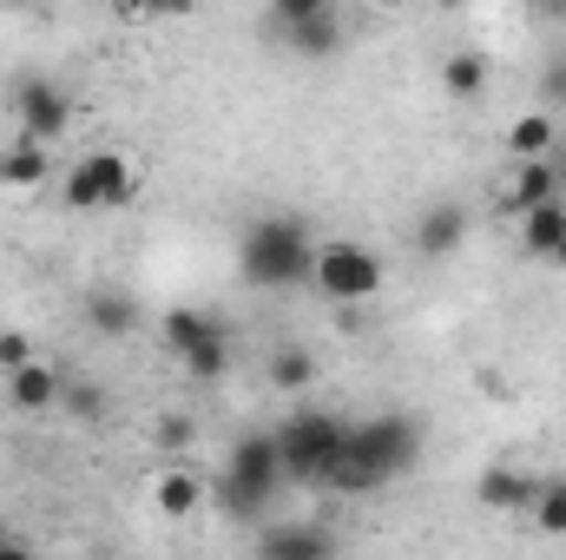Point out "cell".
I'll use <instances>...</instances> for the list:
<instances>
[{
    "mask_svg": "<svg viewBox=\"0 0 566 560\" xmlns=\"http://www.w3.org/2000/svg\"><path fill=\"white\" fill-rule=\"evenodd\" d=\"M382 258L369 251V245H356V238H329V245H316V290L329 297V303H343V310H363L376 290H382Z\"/></svg>",
    "mask_w": 566,
    "mask_h": 560,
    "instance_id": "obj_6",
    "label": "cell"
},
{
    "mask_svg": "<svg viewBox=\"0 0 566 560\" xmlns=\"http://www.w3.org/2000/svg\"><path fill=\"white\" fill-rule=\"evenodd\" d=\"M13 120H20L27 139L53 145L60 133H73V93L53 86V80H20L13 86Z\"/></svg>",
    "mask_w": 566,
    "mask_h": 560,
    "instance_id": "obj_9",
    "label": "cell"
},
{
    "mask_svg": "<svg viewBox=\"0 0 566 560\" xmlns=\"http://www.w3.org/2000/svg\"><path fill=\"white\" fill-rule=\"evenodd\" d=\"M133 191H139V172L126 165V152H86L60 185L66 211H126Z\"/></svg>",
    "mask_w": 566,
    "mask_h": 560,
    "instance_id": "obj_7",
    "label": "cell"
},
{
    "mask_svg": "<svg viewBox=\"0 0 566 560\" xmlns=\"http://www.w3.org/2000/svg\"><path fill=\"white\" fill-rule=\"evenodd\" d=\"M86 323H93L99 336H133L139 310H133V297H126V290H93V297H86Z\"/></svg>",
    "mask_w": 566,
    "mask_h": 560,
    "instance_id": "obj_19",
    "label": "cell"
},
{
    "mask_svg": "<svg viewBox=\"0 0 566 560\" xmlns=\"http://www.w3.org/2000/svg\"><path fill=\"white\" fill-rule=\"evenodd\" d=\"M165 343H171V356L185 363L191 383H218L231 370V330L211 310H191V303L165 310Z\"/></svg>",
    "mask_w": 566,
    "mask_h": 560,
    "instance_id": "obj_5",
    "label": "cell"
},
{
    "mask_svg": "<svg viewBox=\"0 0 566 560\" xmlns=\"http://www.w3.org/2000/svg\"><path fill=\"white\" fill-rule=\"evenodd\" d=\"M310 376H316V356H310V350H296V343H290V350L271 356V383H277V390H303Z\"/></svg>",
    "mask_w": 566,
    "mask_h": 560,
    "instance_id": "obj_23",
    "label": "cell"
},
{
    "mask_svg": "<svg viewBox=\"0 0 566 560\" xmlns=\"http://www.w3.org/2000/svg\"><path fill=\"white\" fill-rule=\"evenodd\" d=\"M547 106H566V53H554L547 73H541V113Z\"/></svg>",
    "mask_w": 566,
    "mask_h": 560,
    "instance_id": "obj_24",
    "label": "cell"
},
{
    "mask_svg": "<svg viewBox=\"0 0 566 560\" xmlns=\"http://www.w3.org/2000/svg\"><path fill=\"white\" fill-rule=\"evenodd\" d=\"M422 455V422L416 416H376V422H349V442L329 455V468L316 475V488L336 495H369L396 475H409Z\"/></svg>",
    "mask_w": 566,
    "mask_h": 560,
    "instance_id": "obj_1",
    "label": "cell"
},
{
    "mask_svg": "<svg viewBox=\"0 0 566 560\" xmlns=\"http://www.w3.org/2000/svg\"><path fill=\"white\" fill-rule=\"evenodd\" d=\"M60 403L73 409V422H106V396H99V383H86V376H66V383H60Z\"/></svg>",
    "mask_w": 566,
    "mask_h": 560,
    "instance_id": "obj_22",
    "label": "cell"
},
{
    "mask_svg": "<svg viewBox=\"0 0 566 560\" xmlns=\"http://www.w3.org/2000/svg\"><path fill=\"white\" fill-rule=\"evenodd\" d=\"M554 145H560L554 113H521V120L507 126V152H514V165H521V158H554Z\"/></svg>",
    "mask_w": 566,
    "mask_h": 560,
    "instance_id": "obj_16",
    "label": "cell"
},
{
    "mask_svg": "<svg viewBox=\"0 0 566 560\" xmlns=\"http://www.w3.org/2000/svg\"><path fill=\"white\" fill-rule=\"evenodd\" d=\"M461 238H468V211L461 205H428L422 225H416V251L422 258H454Z\"/></svg>",
    "mask_w": 566,
    "mask_h": 560,
    "instance_id": "obj_13",
    "label": "cell"
},
{
    "mask_svg": "<svg viewBox=\"0 0 566 560\" xmlns=\"http://www.w3.org/2000/svg\"><path fill=\"white\" fill-rule=\"evenodd\" d=\"M7 541H13V535H7V521H0V548H7Z\"/></svg>",
    "mask_w": 566,
    "mask_h": 560,
    "instance_id": "obj_30",
    "label": "cell"
},
{
    "mask_svg": "<svg viewBox=\"0 0 566 560\" xmlns=\"http://www.w3.org/2000/svg\"><path fill=\"white\" fill-rule=\"evenodd\" d=\"M60 383H66V376H60L53 363H27V370H13V376H7V403H13V409H27V416H40V409H53V403H60Z\"/></svg>",
    "mask_w": 566,
    "mask_h": 560,
    "instance_id": "obj_14",
    "label": "cell"
},
{
    "mask_svg": "<svg viewBox=\"0 0 566 560\" xmlns=\"http://www.w3.org/2000/svg\"><path fill=\"white\" fill-rule=\"evenodd\" d=\"M474 495H481V508H494V515H521V508H534L541 475H527V468H514V462H494V468H481Z\"/></svg>",
    "mask_w": 566,
    "mask_h": 560,
    "instance_id": "obj_11",
    "label": "cell"
},
{
    "mask_svg": "<svg viewBox=\"0 0 566 560\" xmlns=\"http://www.w3.org/2000/svg\"><path fill=\"white\" fill-rule=\"evenodd\" d=\"M238 278L251 290H290L316 278V245L296 218H258L238 245Z\"/></svg>",
    "mask_w": 566,
    "mask_h": 560,
    "instance_id": "obj_2",
    "label": "cell"
},
{
    "mask_svg": "<svg viewBox=\"0 0 566 560\" xmlns=\"http://www.w3.org/2000/svg\"><path fill=\"white\" fill-rule=\"evenodd\" d=\"M521 245L534 251V258H554L566 245V198H554V205H541V211H527L521 218Z\"/></svg>",
    "mask_w": 566,
    "mask_h": 560,
    "instance_id": "obj_18",
    "label": "cell"
},
{
    "mask_svg": "<svg viewBox=\"0 0 566 560\" xmlns=\"http://www.w3.org/2000/svg\"><path fill=\"white\" fill-rule=\"evenodd\" d=\"M271 27L283 33V46L303 53V60H329L343 46V13L323 7V0H277L271 7Z\"/></svg>",
    "mask_w": 566,
    "mask_h": 560,
    "instance_id": "obj_8",
    "label": "cell"
},
{
    "mask_svg": "<svg viewBox=\"0 0 566 560\" xmlns=\"http://www.w3.org/2000/svg\"><path fill=\"white\" fill-rule=\"evenodd\" d=\"M151 501H158V515L185 521V515H198V501H205V481H198L191 468H165V475H158V488H151Z\"/></svg>",
    "mask_w": 566,
    "mask_h": 560,
    "instance_id": "obj_17",
    "label": "cell"
},
{
    "mask_svg": "<svg viewBox=\"0 0 566 560\" xmlns=\"http://www.w3.org/2000/svg\"><path fill=\"white\" fill-rule=\"evenodd\" d=\"M277 488H283L277 435H238L224 475L211 481V501H218V515H231V521H258Z\"/></svg>",
    "mask_w": 566,
    "mask_h": 560,
    "instance_id": "obj_3",
    "label": "cell"
},
{
    "mask_svg": "<svg viewBox=\"0 0 566 560\" xmlns=\"http://www.w3.org/2000/svg\"><path fill=\"white\" fill-rule=\"evenodd\" d=\"M46 172H53V158H46V145L40 139L20 133V139L0 145V185H40Z\"/></svg>",
    "mask_w": 566,
    "mask_h": 560,
    "instance_id": "obj_15",
    "label": "cell"
},
{
    "mask_svg": "<svg viewBox=\"0 0 566 560\" xmlns=\"http://www.w3.org/2000/svg\"><path fill=\"white\" fill-rule=\"evenodd\" d=\"M527 515H534L541 535H566V481H547V475H541V495H534Z\"/></svg>",
    "mask_w": 566,
    "mask_h": 560,
    "instance_id": "obj_21",
    "label": "cell"
},
{
    "mask_svg": "<svg viewBox=\"0 0 566 560\" xmlns=\"http://www.w3.org/2000/svg\"><path fill=\"white\" fill-rule=\"evenodd\" d=\"M27 363H40V356H33V343H27L20 330H7V336H0V370L13 376V370H27Z\"/></svg>",
    "mask_w": 566,
    "mask_h": 560,
    "instance_id": "obj_25",
    "label": "cell"
},
{
    "mask_svg": "<svg viewBox=\"0 0 566 560\" xmlns=\"http://www.w3.org/2000/svg\"><path fill=\"white\" fill-rule=\"evenodd\" d=\"M554 198H560L554 158H521V165H507V172L494 178V211H501V218H527V211H541V205H554Z\"/></svg>",
    "mask_w": 566,
    "mask_h": 560,
    "instance_id": "obj_10",
    "label": "cell"
},
{
    "mask_svg": "<svg viewBox=\"0 0 566 560\" xmlns=\"http://www.w3.org/2000/svg\"><path fill=\"white\" fill-rule=\"evenodd\" d=\"M0 560H33V554H27L20 541H7V548H0Z\"/></svg>",
    "mask_w": 566,
    "mask_h": 560,
    "instance_id": "obj_28",
    "label": "cell"
},
{
    "mask_svg": "<svg viewBox=\"0 0 566 560\" xmlns=\"http://www.w3.org/2000/svg\"><path fill=\"white\" fill-rule=\"evenodd\" d=\"M191 416H158V448H191Z\"/></svg>",
    "mask_w": 566,
    "mask_h": 560,
    "instance_id": "obj_26",
    "label": "cell"
},
{
    "mask_svg": "<svg viewBox=\"0 0 566 560\" xmlns=\"http://www.w3.org/2000/svg\"><path fill=\"white\" fill-rule=\"evenodd\" d=\"M258 560H336V541L316 521H283L258 535Z\"/></svg>",
    "mask_w": 566,
    "mask_h": 560,
    "instance_id": "obj_12",
    "label": "cell"
},
{
    "mask_svg": "<svg viewBox=\"0 0 566 560\" xmlns=\"http://www.w3.org/2000/svg\"><path fill=\"white\" fill-rule=\"evenodd\" d=\"M554 178H560V198H566V139L554 145Z\"/></svg>",
    "mask_w": 566,
    "mask_h": 560,
    "instance_id": "obj_27",
    "label": "cell"
},
{
    "mask_svg": "<svg viewBox=\"0 0 566 560\" xmlns=\"http://www.w3.org/2000/svg\"><path fill=\"white\" fill-rule=\"evenodd\" d=\"M547 265H554V271H566V245H560V251H554V258H547Z\"/></svg>",
    "mask_w": 566,
    "mask_h": 560,
    "instance_id": "obj_29",
    "label": "cell"
},
{
    "mask_svg": "<svg viewBox=\"0 0 566 560\" xmlns=\"http://www.w3.org/2000/svg\"><path fill=\"white\" fill-rule=\"evenodd\" d=\"M481 86H488V60H481V53H448V60H441V93L474 100Z\"/></svg>",
    "mask_w": 566,
    "mask_h": 560,
    "instance_id": "obj_20",
    "label": "cell"
},
{
    "mask_svg": "<svg viewBox=\"0 0 566 560\" xmlns=\"http://www.w3.org/2000/svg\"><path fill=\"white\" fill-rule=\"evenodd\" d=\"M277 435V462H283V481H316L323 468H329V455L349 442V416H336V409H296V416H283Z\"/></svg>",
    "mask_w": 566,
    "mask_h": 560,
    "instance_id": "obj_4",
    "label": "cell"
}]
</instances>
